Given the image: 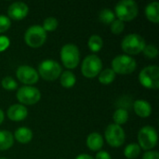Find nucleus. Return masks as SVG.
Segmentation results:
<instances>
[{
  "label": "nucleus",
  "mask_w": 159,
  "mask_h": 159,
  "mask_svg": "<svg viewBox=\"0 0 159 159\" xmlns=\"http://www.w3.org/2000/svg\"><path fill=\"white\" fill-rule=\"evenodd\" d=\"M143 159H159V154L156 151H147L143 156Z\"/></svg>",
  "instance_id": "32"
},
{
  "label": "nucleus",
  "mask_w": 159,
  "mask_h": 159,
  "mask_svg": "<svg viewBox=\"0 0 159 159\" xmlns=\"http://www.w3.org/2000/svg\"><path fill=\"white\" fill-rule=\"evenodd\" d=\"M145 15L147 19L154 22L158 23L159 21V4L157 2H152L145 7Z\"/></svg>",
  "instance_id": "18"
},
{
  "label": "nucleus",
  "mask_w": 159,
  "mask_h": 159,
  "mask_svg": "<svg viewBox=\"0 0 159 159\" xmlns=\"http://www.w3.org/2000/svg\"><path fill=\"white\" fill-rule=\"evenodd\" d=\"M140 154H141V147L137 143H130L124 150V155L128 159L136 158L139 157Z\"/></svg>",
  "instance_id": "24"
},
{
  "label": "nucleus",
  "mask_w": 159,
  "mask_h": 159,
  "mask_svg": "<svg viewBox=\"0 0 159 159\" xmlns=\"http://www.w3.org/2000/svg\"><path fill=\"white\" fill-rule=\"evenodd\" d=\"M96 159H112L109 153L105 151H100L96 155Z\"/></svg>",
  "instance_id": "33"
},
{
  "label": "nucleus",
  "mask_w": 159,
  "mask_h": 159,
  "mask_svg": "<svg viewBox=\"0 0 159 159\" xmlns=\"http://www.w3.org/2000/svg\"><path fill=\"white\" fill-rule=\"evenodd\" d=\"M113 119H114V124L121 126L123 124H125L128 119H129V113L126 109L123 108H119L117 109L113 116Z\"/></svg>",
  "instance_id": "22"
},
{
  "label": "nucleus",
  "mask_w": 159,
  "mask_h": 159,
  "mask_svg": "<svg viewBox=\"0 0 159 159\" xmlns=\"http://www.w3.org/2000/svg\"><path fill=\"white\" fill-rule=\"evenodd\" d=\"M60 76H61V85L65 89H70L74 87L76 82L75 75L71 71H65Z\"/></svg>",
  "instance_id": "20"
},
{
  "label": "nucleus",
  "mask_w": 159,
  "mask_h": 159,
  "mask_svg": "<svg viewBox=\"0 0 159 159\" xmlns=\"http://www.w3.org/2000/svg\"><path fill=\"white\" fill-rule=\"evenodd\" d=\"M58 27V20L57 19L53 17H48L44 20L42 28L45 30V32H53L57 29Z\"/></svg>",
  "instance_id": "26"
},
{
  "label": "nucleus",
  "mask_w": 159,
  "mask_h": 159,
  "mask_svg": "<svg viewBox=\"0 0 159 159\" xmlns=\"http://www.w3.org/2000/svg\"><path fill=\"white\" fill-rule=\"evenodd\" d=\"M10 25H11V22H10L9 18L4 15H0V34L7 31Z\"/></svg>",
  "instance_id": "30"
},
{
  "label": "nucleus",
  "mask_w": 159,
  "mask_h": 159,
  "mask_svg": "<svg viewBox=\"0 0 159 159\" xmlns=\"http://www.w3.org/2000/svg\"><path fill=\"white\" fill-rule=\"evenodd\" d=\"M14 143V137L7 130H0V151L9 149Z\"/></svg>",
  "instance_id": "19"
},
{
  "label": "nucleus",
  "mask_w": 159,
  "mask_h": 159,
  "mask_svg": "<svg viewBox=\"0 0 159 159\" xmlns=\"http://www.w3.org/2000/svg\"><path fill=\"white\" fill-rule=\"evenodd\" d=\"M0 159H6V158H0Z\"/></svg>",
  "instance_id": "36"
},
{
  "label": "nucleus",
  "mask_w": 159,
  "mask_h": 159,
  "mask_svg": "<svg viewBox=\"0 0 159 159\" xmlns=\"http://www.w3.org/2000/svg\"><path fill=\"white\" fill-rule=\"evenodd\" d=\"M125 28V24L123 21L119 20H115L112 23H111V31L113 34H119L124 31Z\"/></svg>",
  "instance_id": "29"
},
{
  "label": "nucleus",
  "mask_w": 159,
  "mask_h": 159,
  "mask_svg": "<svg viewBox=\"0 0 159 159\" xmlns=\"http://www.w3.org/2000/svg\"><path fill=\"white\" fill-rule=\"evenodd\" d=\"M136 67V61L129 55H119L112 61V70L115 74L129 75L135 71Z\"/></svg>",
  "instance_id": "4"
},
{
  "label": "nucleus",
  "mask_w": 159,
  "mask_h": 159,
  "mask_svg": "<svg viewBox=\"0 0 159 159\" xmlns=\"http://www.w3.org/2000/svg\"><path fill=\"white\" fill-rule=\"evenodd\" d=\"M142 86L150 89H157L159 87V68L157 65H149L143 68L139 75Z\"/></svg>",
  "instance_id": "3"
},
{
  "label": "nucleus",
  "mask_w": 159,
  "mask_h": 159,
  "mask_svg": "<svg viewBox=\"0 0 159 159\" xmlns=\"http://www.w3.org/2000/svg\"><path fill=\"white\" fill-rule=\"evenodd\" d=\"M143 54L150 59H154L157 56L158 54V50L157 48V47L155 45H147L144 47L143 50Z\"/></svg>",
  "instance_id": "28"
},
{
  "label": "nucleus",
  "mask_w": 159,
  "mask_h": 159,
  "mask_svg": "<svg viewBox=\"0 0 159 159\" xmlns=\"http://www.w3.org/2000/svg\"><path fill=\"white\" fill-rule=\"evenodd\" d=\"M17 99L18 101L26 105H33L37 103L41 99L40 91L32 86H24L18 89L17 91Z\"/></svg>",
  "instance_id": "10"
},
{
  "label": "nucleus",
  "mask_w": 159,
  "mask_h": 159,
  "mask_svg": "<svg viewBox=\"0 0 159 159\" xmlns=\"http://www.w3.org/2000/svg\"><path fill=\"white\" fill-rule=\"evenodd\" d=\"M102 68V60L95 54L87 56L81 65V72L85 77L93 78L97 76Z\"/></svg>",
  "instance_id": "7"
},
{
  "label": "nucleus",
  "mask_w": 159,
  "mask_h": 159,
  "mask_svg": "<svg viewBox=\"0 0 159 159\" xmlns=\"http://www.w3.org/2000/svg\"><path fill=\"white\" fill-rule=\"evenodd\" d=\"M7 117L15 122L22 121L27 117L28 111L27 108L22 104H13L7 111Z\"/></svg>",
  "instance_id": "14"
},
{
  "label": "nucleus",
  "mask_w": 159,
  "mask_h": 159,
  "mask_svg": "<svg viewBox=\"0 0 159 159\" xmlns=\"http://www.w3.org/2000/svg\"><path fill=\"white\" fill-rule=\"evenodd\" d=\"M115 78H116V74L110 68L104 69L103 71H102L99 74V81H100V83H102L103 85L111 84L115 80Z\"/></svg>",
  "instance_id": "21"
},
{
  "label": "nucleus",
  "mask_w": 159,
  "mask_h": 159,
  "mask_svg": "<svg viewBox=\"0 0 159 159\" xmlns=\"http://www.w3.org/2000/svg\"><path fill=\"white\" fill-rule=\"evenodd\" d=\"M29 12L28 6L23 2L12 3L7 9V15L10 19L15 20H20L24 19Z\"/></svg>",
  "instance_id": "13"
},
{
  "label": "nucleus",
  "mask_w": 159,
  "mask_h": 159,
  "mask_svg": "<svg viewBox=\"0 0 159 159\" xmlns=\"http://www.w3.org/2000/svg\"><path fill=\"white\" fill-rule=\"evenodd\" d=\"M105 139L112 147H120L126 139L125 131L121 126L110 124L105 129Z\"/></svg>",
  "instance_id": "11"
},
{
  "label": "nucleus",
  "mask_w": 159,
  "mask_h": 159,
  "mask_svg": "<svg viewBox=\"0 0 159 159\" xmlns=\"http://www.w3.org/2000/svg\"><path fill=\"white\" fill-rule=\"evenodd\" d=\"M16 75L20 82L25 85H34L38 81L39 75L38 73L29 65H20L16 71Z\"/></svg>",
  "instance_id": "12"
},
{
  "label": "nucleus",
  "mask_w": 159,
  "mask_h": 159,
  "mask_svg": "<svg viewBox=\"0 0 159 159\" xmlns=\"http://www.w3.org/2000/svg\"><path fill=\"white\" fill-rule=\"evenodd\" d=\"M24 40L31 48H40L47 40V33L42 26L33 25L26 30L24 34Z\"/></svg>",
  "instance_id": "5"
},
{
  "label": "nucleus",
  "mask_w": 159,
  "mask_h": 159,
  "mask_svg": "<svg viewBox=\"0 0 159 159\" xmlns=\"http://www.w3.org/2000/svg\"><path fill=\"white\" fill-rule=\"evenodd\" d=\"M115 15L121 21H129L134 20L139 12L138 5L133 0H122L115 7Z\"/></svg>",
  "instance_id": "1"
},
{
  "label": "nucleus",
  "mask_w": 159,
  "mask_h": 159,
  "mask_svg": "<svg viewBox=\"0 0 159 159\" xmlns=\"http://www.w3.org/2000/svg\"><path fill=\"white\" fill-rule=\"evenodd\" d=\"M99 19L104 24H111L115 20H116V15L115 13L109 9V8H104L102 9L100 14H99Z\"/></svg>",
  "instance_id": "25"
},
{
  "label": "nucleus",
  "mask_w": 159,
  "mask_h": 159,
  "mask_svg": "<svg viewBox=\"0 0 159 159\" xmlns=\"http://www.w3.org/2000/svg\"><path fill=\"white\" fill-rule=\"evenodd\" d=\"M20 143L25 144L31 142V140L33 139V132L30 129L25 128V127H21L19 128L18 129H16L14 136H13Z\"/></svg>",
  "instance_id": "17"
},
{
  "label": "nucleus",
  "mask_w": 159,
  "mask_h": 159,
  "mask_svg": "<svg viewBox=\"0 0 159 159\" xmlns=\"http://www.w3.org/2000/svg\"><path fill=\"white\" fill-rule=\"evenodd\" d=\"M75 159H94V158H93L91 156H89V155H87V154H81V155L77 156Z\"/></svg>",
  "instance_id": "34"
},
{
  "label": "nucleus",
  "mask_w": 159,
  "mask_h": 159,
  "mask_svg": "<svg viewBox=\"0 0 159 159\" xmlns=\"http://www.w3.org/2000/svg\"><path fill=\"white\" fill-rule=\"evenodd\" d=\"M134 112L140 117H148L152 113V107L150 103L143 100H137L133 104Z\"/></svg>",
  "instance_id": "15"
},
{
  "label": "nucleus",
  "mask_w": 159,
  "mask_h": 159,
  "mask_svg": "<svg viewBox=\"0 0 159 159\" xmlns=\"http://www.w3.org/2000/svg\"><path fill=\"white\" fill-rule=\"evenodd\" d=\"M61 60L63 65L68 69H75L80 60L78 48L74 44H66L61 49Z\"/></svg>",
  "instance_id": "6"
},
{
  "label": "nucleus",
  "mask_w": 159,
  "mask_h": 159,
  "mask_svg": "<svg viewBox=\"0 0 159 159\" xmlns=\"http://www.w3.org/2000/svg\"><path fill=\"white\" fill-rule=\"evenodd\" d=\"M145 46L146 45L143 37L137 34H130L126 35L121 42L122 49L129 55H137L143 52Z\"/></svg>",
  "instance_id": "2"
},
{
  "label": "nucleus",
  "mask_w": 159,
  "mask_h": 159,
  "mask_svg": "<svg viewBox=\"0 0 159 159\" xmlns=\"http://www.w3.org/2000/svg\"><path fill=\"white\" fill-rule=\"evenodd\" d=\"M89 48L92 52H98L102 49L103 46V41L100 35L93 34L89 37V42H88Z\"/></svg>",
  "instance_id": "23"
},
{
  "label": "nucleus",
  "mask_w": 159,
  "mask_h": 159,
  "mask_svg": "<svg viewBox=\"0 0 159 159\" xmlns=\"http://www.w3.org/2000/svg\"><path fill=\"white\" fill-rule=\"evenodd\" d=\"M1 85L6 90H14L17 89V86H18L17 82L10 76H7L3 78L1 81Z\"/></svg>",
  "instance_id": "27"
},
{
  "label": "nucleus",
  "mask_w": 159,
  "mask_h": 159,
  "mask_svg": "<svg viewBox=\"0 0 159 159\" xmlns=\"http://www.w3.org/2000/svg\"><path fill=\"white\" fill-rule=\"evenodd\" d=\"M38 75L48 81L56 80L61 75V65L52 60L43 61L38 66Z\"/></svg>",
  "instance_id": "9"
},
{
  "label": "nucleus",
  "mask_w": 159,
  "mask_h": 159,
  "mask_svg": "<svg viewBox=\"0 0 159 159\" xmlns=\"http://www.w3.org/2000/svg\"><path fill=\"white\" fill-rule=\"evenodd\" d=\"M87 145L89 150L96 152L100 151L103 146V139L102 135L98 132H92L88 136L87 139Z\"/></svg>",
  "instance_id": "16"
},
{
  "label": "nucleus",
  "mask_w": 159,
  "mask_h": 159,
  "mask_svg": "<svg viewBox=\"0 0 159 159\" xmlns=\"http://www.w3.org/2000/svg\"><path fill=\"white\" fill-rule=\"evenodd\" d=\"M10 41L9 39L5 35H0V52L6 50L9 47Z\"/></svg>",
  "instance_id": "31"
},
{
  "label": "nucleus",
  "mask_w": 159,
  "mask_h": 159,
  "mask_svg": "<svg viewBox=\"0 0 159 159\" xmlns=\"http://www.w3.org/2000/svg\"><path fill=\"white\" fill-rule=\"evenodd\" d=\"M3 121H4V113H3V111L0 109V125L3 123Z\"/></svg>",
  "instance_id": "35"
},
{
  "label": "nucleus",
  "mask_w": 159,
  "mask_h": 159,
  "mask_svg": "<svg viewBox=\"0 0 159 159\" xmlns=\"http://www.w3.org/2000/svg\"><path fill=\"white\" fill-rule=\"evenodd\" d=\"M138 141L141 149L150 151L157 144V132L153 127L145 126L140 129Z\"/></svg>",
  "instance_id": "8"
}]
</instances>
